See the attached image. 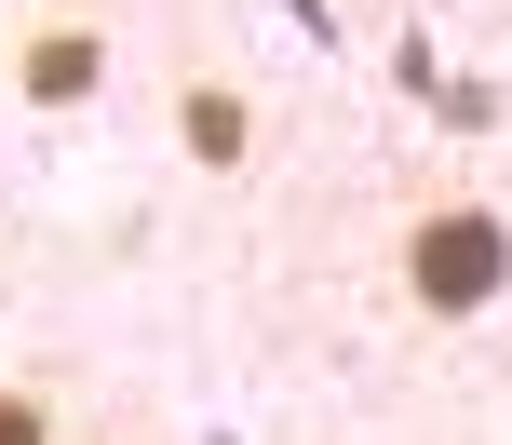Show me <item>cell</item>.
<instances>
[{
	"label": "cell",
	"mask_w": 512,
	"mask_h": 445,
	"mask_svg": "<svg viewBox=\"0 0 512 445\" xmlns=\"http://www.w3.org/2000/svg\"><path fill=\"white\" fill-rule=\"evenodd\" d=\"M176 149L203 162V176H243V162H256V95L189 68V81H176Z\"/></svg>",
	"instance_id": "obj_3"
},
{
	"label": "cell",
	"mask_w": 512,
	"mask_h": 445,
	"mask_svg": "<svg viewBox=\"0 0 512 445\" xmlns=\"http://www.w3.org/2000/svg\"><path fill=\"white\" fill-rule=\"evenodd\" d=\"M108 95V27L95 14H41L14 41V108H41V122H68V108Z\"/></svg>",
	"instance_id": "obj_2"
},
{
	"label": "cell",
	"mask_w": 512,
	"mask_h": 445,
	"mask_svg": "<svg viewBox=\"0 0 512 445\" xmlns=\"http://www.w3.org/2000/svg\"><path fill=\"white\" fill-rule=\"evenodd\" d=\"M0 445H54V405L27 392V378H0Z\"/></svg>",
	"instance_id": "obj_4"
},
{
	"label": "cell",
	"mask_w": 512,
	"mask_h": 445,
	"mask_svg": "<svg viewBox=\"0 0 512 445\" xmlns=\"http://www.w3.org/2000/svg\"><path fill=\"white\" fill-rule=\"evenodd\" d=\"M405 297L445 311V324L499 311V297H512V216H499V203H418V230H405Z\"/></svg>",
	"instance_id": "obj_1"
}]
</instances>
